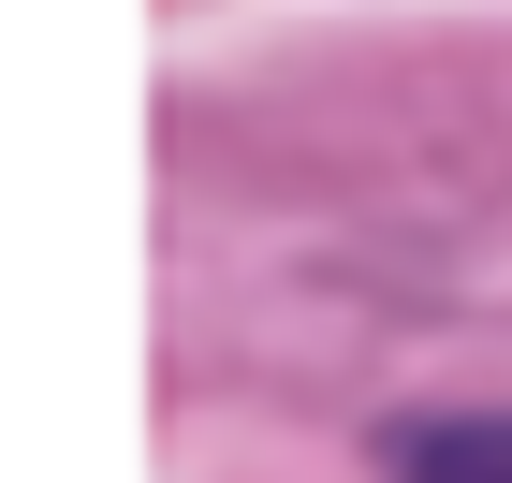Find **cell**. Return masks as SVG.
<instances>
[{
    "label": "cell",
    "instance_id": "cell-1",
    "mask_svg": "<svg viewBox=\"0 0 512 483\" xmlns=\"http://www.w3.org/2000/svg\"><path fill=\"white\" fill-rule=\"evenodd\" d=\"M395 483H512V410H454V425H410Z\"/></svg>",
    "mask_w": 512,
    "mask_h": 483
}]
</instances>
